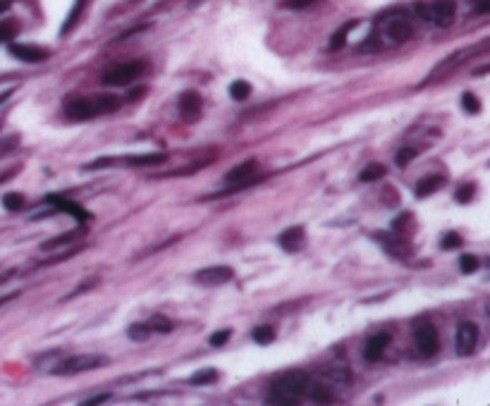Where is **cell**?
<instances>
[{"instance_id":"6da1fadb","label":"cell","mask_w":490,"mask_h":406,"mask_svg":"<svg viewBox=\"0 0 490 406\" xmlns=\"http://www.w3.org/2000/svg\"><path fill=\"white\" fill-rule=\"evenodd\" d=\"M414 36V26L412 19L404 15V12H390V15H383L378 19L376 29L369 36V41L362 46L364 51L371 48V51H380V48L387 46H402Z\"/></svg>"},{"instance_id":"7a4b0ae2","label":"cell","mask_w":490,"mask_h":406,"mask_svg":"<svg viewBox=\"0 0 490 406\" xmlns=\"http://www.w3.org/2000/svg\"><path fill=\"white\" fill-rule=\"evenodd\" d=\"M120 106V98L113 93H101V96H81V98H74L67 103V118L70 120H77V122H84V120H93L98 118V115H106V113H113V110H118Z\"/></svg>"},{"instance_id":"3957f363","label":"cell","mask_w":490,"mask_h":406,"mask_svg":"<svg viewBox=\"0 0 490 406\" xmlns=\"http://www.w3.org/2000/svg\"><path fill=\"white\" fill-rule=\"evenodd\" d=\"M268 402L270 404H280V406H297L304 399V395H309V375L306 373H287L270 385L268 392Z\"/></svg>"},{"instance_id":"277c9868","label":"cell","mask_w":490,"mask_h":406,"mask_svg":"<svg viewBox=\"0 0 490 406\" xmlns=\"http://www.w3.org/2000/svg\"><path fill=\"white\" fill-rule=\"evenodd\" d=\"M417 15L438 29H447L457 17V5L454 0H428V3L417 5Z\"/></svg>"},{"instance_id":"5b68a950","label":"cell","mask_w":490,"mask_h":406,"mask_svg":"<svg viewBox=\"0 0 490 406\" xmlns=\"http://www.w3.org/2000/svg\"><path fill=\"white\" fill-rule=\"evenodd\" d=\"M106 363H108L106 356H98V354H77V356H65V359L60 361L58 366H53L51 370L56 375H77V373H84V370L101 368V366H106Z\"/></svg>"},{"instance_id":"8992f818","label":"cell","mask_w":490,"mask_h":406,"mask_svg":"<svg viewBox=\"0 0 490 406\" xmlns=\"http://www.w3.org/2000/svg\"><path fill=\"white\" fill-rule=\"evenodd\" d=\"M144 72H146L144 60H132V63H122L118 67H113V70H108L101 79H103V84L108 86H127V84H132L134 79H139Z\"/></svg>"},{"instance_id":"52a82bcc","label":"cell","mask_w":490,"mask_h":406,"mask_svg":"<svg viewBox=\"0 0 490 406\" xmlns=\"http://www.w3.org/2000/svg\"><path fill=\"white\" fill-rule=\"evenodd\" d=\"M414 344L421 352V356H435L440 349V337L438 330L433 328V323H419L414 330Z\"/></svg>"},{"instance_id":"ba28073f","label":"cell","mask_w":490,"mask_h":406,"mask_svg":"<svg viewBox=\"0 0 490 406\" xmlns=\"http://www.w3.org/2000/svg\"><path fill=\"white\" fill-rule=\"evenodd\" d=\"M476 344H479V325L471 320L459 323L457 328V337H454V347H457L459 356H471Z\"/></svg>"},{"instance_id":"9c48e42d","label":"cell","mask_w":490,"mask_h":406,"mask_svg":"<svg viewBox=\"0 0 490 406\" xmlns=\"http://www.w3.org/2000/svg\"><path fill=\"white\" fill-rule=\"evenodd\" d=\"M254 175H256V161H244L240 165H235L233 170L228 172L225 182L233 184L228 191H237V189H244V187H251V182H254Z\"/></svg>"},{"instance_id":"30bf717a","label":"cell","mask_w":490,"mask_h":406,"mask_svg":"<svg viewBox=\"0 0 490 406\" xmlns=\"http://www.w3.org/2000/svg\"><path fill=\"white\" fill-rule=\"evenodd\" d=\"M194 280L199 285L206 287H218V285H225V282L235 280V270L230 265H213V268H203L194 275Z\"/></svg>"},{"instance_id":"8fae6325","label":"cell","mask_w":490,"mask_h":406,"mask_svg":"<svg viewBox=\"0 0 490 406\" xmlns=\"http://www.w3.org/2000/svg\"><path fill=\"white\" fill-rule=\"evenodd\" d=\"M10 55L17 60H22V63H46V60L51 58V51H46V48L41 46H29V44H10Z\"/></svg>"},{"instance_id":"7c38bea8","label":"cell","mask_w":490,"mask_h":406,"mask_svg":"<svg viewBox=\"0 0 490 406\" xmlns=\"http://www.w3.org/2000/svg\"><path fill=\"white\" fill-rule=\"evenodd\" d=\"M46 203L53 205V208H58V210H63V213H70V215L77 220L79 225H86L88 220H91V215L81 208V205H77L74 201H70V198H65V196H58V194H49L46 196Z\"/></svg>"},{"instance_id":"4fadbf2b","label":"cell","mask_w":490,"mask_h":406,"mask_svg":"<svg viewBox=\"0 0 490 406\" xmlns=\"http://www.w3.org/2000/svg\"><path fill=\"white\" fill-rule=\"evenodd\" d=\"M201 108H203L201 96L196 93V91H185V93L180 96V115H182V118H185L187 122L199 120Z\"/></svg>"},{"instance_id":"5bb4252c","label":"cell","mask_w":490,"mask_h":406,"mask_svg":"<svg viewBox=\"0 0 490 406\" xmlns=\"http://www.w3.org/2000/svg\"><path fill=\"white\" fill-rule=\"evenodd\" d=\"M304 239H306L304 227H287V230H285L282 235L277 237V244H280L282 251L295 253V251H299L304 246Z\"/></svg>"},{"instance_id":"9a60e30c","label":"cell","mask_w":490,"mask_h":406,"mask_svg":"<svg viewBox=\"0 0 490 406\" xmlns=\"http://www.w3.org/2000/svg\"><path fill=\"white\" fill-rule=\"evenodd\" d=\"M387 344H390V333H378L373 335L369 342H366V349H364V359L373 363L378 361L380 356H383V352L387 349Z\"/></svg>"},{"instance_id":"2e32d148","label":"cell","mask_w":490,"mask_h":406,"mask_svg":"<svg viewBox=\"0 0 490 406\" xmlns=\"http://www.w3.org/2000/svg\"><path fill=\"white\" fill-rule=\"evenodd\" d=\"M168 161V153H141V156H127L122 158L125 165H132V168H148V165H163Z\"/></svg>"},{"instance_id":"e0dca14e","label":"cell","mask_w":490,"mask_h":406,"mask_svg":"<svg viewBox=\"0 0 490 406\" xmlns=\"http://www.w3.org/2000/svg\"><path fill=\"white\" fill-rule=\"evenodd\" d=\"M86 8V0H74V5H72V10H70V15H67V19L63 22V26H60V36H67L74 26H77V22L81 19V12H84Z\"/></svg>"},{"instance_id":"ac0fdd59","label":"cell","mask_w":490,"mask_h":406,"mask_svg":"<svg viewBox=\"0 0 490 406\" xmlns=\"http://www.w3.org/2000/svg\"><path fill=\"white\" fill-rule=\"evenodd\" d=\"M442 177H424V180H421L419 184H417V189H414V194H417L419 198H426V196H431V194H435V191H438L440 187H442Z\"/></svg>"},{"instance_id":"d6986e66","label":"cell","mask_w":490,"mask_h":406,"mask_svg":"<svg viewBox=\"0 0 490 406\" xmlns=\"http://www.w3.org/2000/svg\"><path fill=\"white\" fill-rule=\"evenodd\" d=\"M357 26V22H347L342 29H337L335 34H332V39H330V51H340L344 44H347V36H349V31Z\"/></svg>"},{"instance_id":"ffe728a7","label":"cell","mask_w":490,"mask_h":406,"mask_svg":"<svg viewBox=\"0 0 490 406\" xmlns=\"http://www.w3.org/2000/svg\"><path fill=\"white\" fill-rule=\"evenodd\" d=\"M383 177H385V168H383V165L371 163V165H366V168L362 170L359 180H362V182H376V180H383Z\"/></svg>"},{"instance_id":"44dd1931","label":"cell","mask_w":490,"mask_h":406,"mask_svg":"<svg viewBox=\"0 0 490 406\" xmlns=\"http://www.w3.org/2000/svg\"><path fill=\"white\" fill-rule=\"evenodd\" d=\"M218 370L215 368H206V370H199V373H194L189 377V385H215L218 382Z\"/></svg>"},{"instance_id":"7402d4cb","label":"cell","mask_w":490,"mask_h":406,"mask_svg":"<svg viewBox=\"0 0 490 406\" xmlns=\"http://www.w3.org/2000/svg\"><path fill=\"white\" fill-rule=\"evenodd\" d=\"M230 96H233L235 101H247L251 96V84H249V81H244V79L233 81V84H230Z\"/></svg>"},{"instance_id":"603a6c76","label":"cell","mask_w":490,"mask_h":406,"mask_svg":"<svg viewBox=\"0 0 490 406\" xmlns=\"http://www.w3.org/2000/svg\"><path fill=\"white\" fill-rule=\"evenodd\" d=\"M17 29H19V24L15 19H3V22H0V44H8V41L15 39Z\"/></svg>"},{"instance_id":"cb8c5ba5","label":"cell","mask_w":490,"mask_h":406,"mask_svg":"<svg viewBox=\"0 0 490 406\" xmlns=\"http://www.w3.org/2000/svg\"><path fill=\"white\" fill-rule=\"evenodd\" d=\"M151 335H153V330H151L148 323H134V325L129 328V337H132L134 342H144Z\"/></svg>"},{"instance_id":"d4e9b609","label":"cell","mask_w":490,"mask_h":406,"mask_svg":"<svg viewBox=\"0 0 490 406\" xmlns=\"http://www.w3.org/2000/svg\"><path fill=\"white\" fill-rule=\"evenodd\" d=\"M461 108H464V113H469V115H479L481 113V101L476 98L471 91H466V93H461Z\"/></svg>"},{"instance_id":"484cf974","label":"cell","mask_w":490,"mask_h":406,"mask_svg":"<svg viewBox=\"0 0 490 406\" xmlns=\"http://www.w3.org/2000/svg\"><path fill=\"white\" fill-rule=\"evenodd\" d=\"M273 340H275V330H273V325H261V328L254 330V342H256V344H270Z\"/></svg>"},{"instance_id":"4316f807","label":"cell","mask_w":490,"mask_h":406,"mask_svg":"<svg viewBox=\"0 0 490 406\" xmlns=\"http://www.w3.org/2000/svg\"><path fill=\"white\" fill-rule=\"evenodd\" d=\"M309 392H311V402H318V404H330L332 402V392L328 387H321V385L311 387L309 385Z\"/></svg>"},{"instance_id":"83f0119b","label":"cell","mask_w":490,"mask_h":406,"mask_svg":"<svg viewBox=\"0 0 490 406\" xmlns=\"http://www.w3.org/2000/svg\"><path fill=\"white\" fill-rule=\"evenodd\" d=\"M3 205H5V210H22L24 208V196L17 194V191H12V194H5L3 196Z\"/></svg>"},{"instance_id":"f1b7e54d","label":"cell","mask_w":490,"mask_h":406,"mask_svg":"<svg viewBox=\"0 0 490 406\" xmlns=\"http://www.w3.org/2000/svg\"><path fill=\"white\" fill-rule=\"evenodd\" d=\"M479 268H481L479 258L471 256V253H466V256H461V258H459V270L464 273V275H471V273L479 270Z\"/></svg>"},{"instance_id":"f546056e","label":"cell","mask_w":490,"mask_h":406,"mask_svg":"<svg viewBox=\"0 0 490 406\" xmlns=\"http://www.w3.org/2000/svg\"><path fill=\"white\" fill-rule=\"evenodd\" d=\"M148 325H151L153 333H160V335H165V333L173 330V323L165 320L163 315H155V318H151V320H148Z\"/></svg>"},{"instance_id":"4dcf8cb0","label":"cell","mask_w":490,"mask_h":406,"mask_svg":"<svg viewBox=\"0 0 490 406\" xmlns=\"http://www.w3.org/2000/svg\"><path fill=\"white\" fill-rule=\"evenodd\" d=\"M461 244H464V242H461V237L457 235V232H447V235L442 237V244L440 246L445 251H450V249H459Z\"/></svg>"},{"instance_id":"1f68e13d","label":"cell","mask_w":490,"mask_h":406,"mask_svg":"<svg viewBox=\"0 0 490 406\" xmlns=\"http://www.w3.org/2000/svg\"><path fill=\"white\" fill-rule=\"evenodd\" d=\"M476 194V187L474 184H461V187L457 189V194H454V198H457L459 203H469Z\"/></svg>"},{"instance_id":"d6a6232c","label":"cell","mask_w":490,"mask_h":406,"mask_svg":"<svg viewBox=\"0 0 490 406\" xmlns=\"http://www.w3.org/2000/svg\"><path fill=\"white\" fill-rule=\"evenodd\" d=\"M318 0H282V8H287V10H306V8H311V5H316Z\"/></svg>"},{"instance_id":"836d02e7","label":"cell","mask_w":490,"mask_h":406,"mask_svg":"<svg viewBox=\"0 0 490 406\" xmlns=\"http://www.w3.org/2000/svg\"><path fill=\"white\" fill-rule=\"evenodd\" d=\"M414 158H417V151H414L412 146H404V148L397 151V165H402V168L409 161H414Z\"/></svg>"},{"instance_id":"e575fe53","label":"cell","mask_w":490,"mask_h":406,"mask_svg":"<svg viewBox=\"0 0 490 406\" xmlns=\"http://www.w3.org/2000/svg\"><path fill=\"white\" fill-rule=\"evenodd\" d=\"M230 335H233V330H220V333H215L210 337V347H223V344L230 340Z\"/></svg>"},{"instance_id":"d590c367","label":"cell","mask_w":490,"mask_h":406,"mask_svg":"<svg viewBox=\"0 0 490 406\" xmlns=\"http://www.w3.org/2000/svg\"><path fill=\"white\" fill-rule=\"evenodd\" d=\"M103 402H111V395L108 392H103V395H96V397H88L84 406H96V404H103Z\"/></svg>"},{"instance_id":"8d00e7d4","label":"cell","mask_w":490,"mask_h":406,"mask_svg":"<svg viewBox=\"0 0 490 406\" xmlns=\"http://www.w3.org/2000/svg\"><path fill=\"white\" fill-rule=\"evenodd\" d=\"M10 96H12V88H5V91H3V93H0V106H3V103H5V101H8V98H10Z\"/></svg>"},{"instance_id":"74e56055","label":"cell","mask_w":490,"mask_h":406,"mask_svg":"<svg viewBox=\"0 0 490 406\" xmlns=\"http://www.w3.org/2000/svg\"><path fill=\"white\" fill-rule=\"evenodd\" d=\"M8 8H10V0H0V15L8 12Z\"/></svg>"}]
</instances>
